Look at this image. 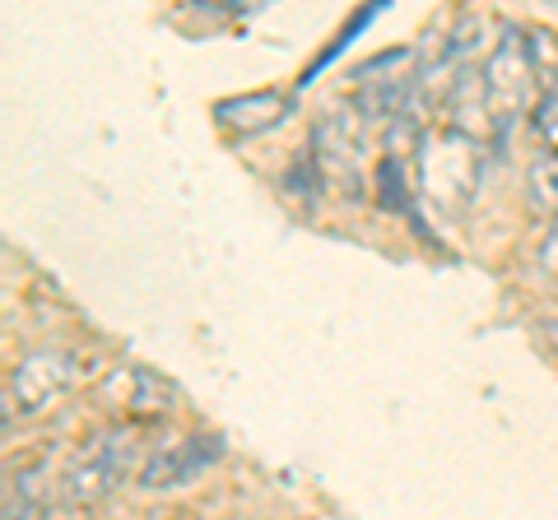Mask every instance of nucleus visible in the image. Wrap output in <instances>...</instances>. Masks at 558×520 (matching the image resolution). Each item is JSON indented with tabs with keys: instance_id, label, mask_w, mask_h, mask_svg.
<instances>
[{
	"instance_id": "nucleus-1",
	"label": "nucleus",
	"mask_w": 558,
	"mask_h": 520,
	"mask_svg": "<svg viewBox=\"0 0 558 520\" xmlns=\"http://www.w3.org/2000/svg\"><path fill=\"white\" fill-rule=\"evenodd\" d=\"M480 75H484V98H488L494 131L508 135V126L531 108V98H535L539 47L521 28H502V38H498L494 51H488V61L480 65Z\"/></svg>"
},
{
	"instance_id": "nucleus-2",
	"label": "nucleus",
	"mask_w": 558,
	"mask_h": 520,
	"mask_svg": "<svg viewBox=\"0 0 558 520\" xmlns=\"http://www.w3.org/2000/svg\"><path fill=\"white\" fill-rule=\"evenodd\" d=\"M131 470V432L108 428V432H94L89 442L80 446V456L70 460L65 470V497L70 502H98L108 497L121 479Z\"/></svg>"
},
{
	"instance_id": "nucleus-3",
	"label": "nucleus",
	"mask_w": 558,
	"mask_h": 520,
	"mask_svg": "<svg viewBox=\"0 0 558 520\" xmlns=\"http://www.w3.org/2000/svg\"><path fill=\"white\" fill-rule=\"evenodd\" d=\"M475 172H480V159H475V140L461 135L457 126L433 135L424 145V190H433L438 200H451V196H470L475 186Z\"/></svg>"
},
{
	"instance_id": "nucleus-4",
	"label": "nucleus",
	"mask_w": 558,
	"mask_h": 520,
	"mask_svg": "<svg viewBox=\"0 0 558 520\" xmlns=\"http://www.w3.org/2000/svg\"><path fill=\"white\" fill-rule=\"evenodd\" d=\"M219 450H223V442L219 437H201V432L196 437H186V442H178V446L154 450V456L145 460V470H140V488H149V493L178 488V483L196 479L205 465H215Z\"/></svg>"
},
{
	"instance_id": "nucleus-5",
	"label": "nucleus",
	"mask_w": 558,
	"mask_h": 520,
	"mask_svg": "<svg viewBox=\"0 0 558 520\" xmlns=\"http://www.w3.org/2000/svg\"><path fill=\"white\" fill-rule=\"evenodd\" d=\"M70 381V358L65 354H28L20 368L10 372V400H20V409H43L51 395L65 391Z\"/></svg>"
},
{
	"instance_id": "nucleus-6",
	"label": "nucleus",
	"mask_w": 558,
	"mask_h": 520,
	"mask_svg": "<svg viewBox=\"0 0 558 520\" xmlns=\"http://www.w3.org/2000/svg\"><path fill=\"white\" fill-rule=\"evenodd\" d=\"M289 112V98L284 94H242V98H223L215 116L223 121L229 131H242V135H256V131H266L275 126V121H284Z\"/></svg>"
},
{
	"instance_id": "nucleus-7",
	"label": "nucleus",
	"mask_w": 558,
	"mask_h": 520,
	"mask_svg": "<svg viewBox=\"0 0 558 520\" xmlns=\"http://www.w3.org/2000/svg\"><path fill=\"white\" fill-rule=\"evenodd\" d=\"M526 190H531V210L554 214L558 219V153H535L531 172H526Z\"/></svg>"
},
{
	"instance_id": "nucleus-8",
	"label": "nucleus",
	"mask_w": 558,
	"mask_h": 520,
	"mask_svg": "<svg viewBox=\"0 0 558 520\" xmlns=\"http://www.w3.org/2000/svg\"><path fill=\"white\" fill-rule=\"evenodd\" d=\"M126 386H131V413H163L172 405V386H163V381L145 368L126 372Z\"/></svg>"
},
{
	"instance_id": "nucleus-9",
	"label": "nucleus",
	"mask_w": 558,
	"mask_h": 520,
	"mask_svg": "<svg viewBox=\"0 0 558 520\" xmlns=\"http://www.w3.org/2000/svg\"><path fill=\"white\" fill-rule=\"evenodd\" d=\"M377 190H381V205L396 214H410V190H405V159L400 153H387L377 163Z\"/></svg>"
},
{
	"instance_id": "nucleus-10",
	"label": "nucleus",
	"mask_w": 558,
	"mask_h": 520,
	"mask_svg": "<svg viewBox=\"0 0 558 520\" xmlns=\"http://www.w3.org/2000/svg\"><path fill=\"white\" fill-rule=\"evenodd\" d=\"M539 265H545V274H558V219L539 237Z\"/></svg>"
}]
</instances>
